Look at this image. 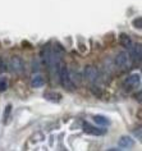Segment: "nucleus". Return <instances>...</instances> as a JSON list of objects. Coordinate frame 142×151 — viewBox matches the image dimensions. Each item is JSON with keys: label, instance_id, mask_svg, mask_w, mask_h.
I'll return each mask as SVG.
<instances>
[{"label": "nucleus", "instance_id": "nucleus-1", "mask_svg": "<svg viewBox=\"0 0 142 151\" xmlns=\"http://www.w3.org/2000/svg\"><path fill=\"white\" fill-rule=\"evenodd\" d=\"M54 67H55V69H57V74L59 77L60 85L65 90H68V91H73V90L76 88V85H74V82L72 81V78H70V72L68 69V67H67V64L63 62L60 58H58V59H55Z\"/></svg>", "mask_w": 142, "mask_h": 151}, {"label": "nucleus", "instance_id": "nucleus-2", "mask_svg": "<svg viewBox=\"0 0 142 151\" xmlns=\"http://www.w3.org/2000/svg\"><path fill=\"white\" fill-rule=\"evenodd\" d=\"M131 63H132V60H131L129 54L127 51H120L117 54V56H115V65L122 70L128 69L131 67Z\"/></svg>", "mask_w": 142, "mask_h": 151}, {"label": "nucleus", "instance_id": "nucleus-3", "mask_svg": "<svg viewBox=\"0 0 142 151\" xmlns=\"http://www.w3.org/2000/svg\"><path fill=\"white\" fill-rule=\"evenodd\" d=\"M83 77L90 83H96V82H99V80H100V72L96 67L87 65L83 70Z\"/></svg>", "mask_w": 142, "mask_h": 151}, {"label": "nucleus", "instance_id": "nucleus-4", "mask_svg": "<svg viewBox=\"0 0 142 151\" xmlns=\"http://www.w3.org/2000/svg\"><path fill=\"white\" fill-rule=\"evenodd\" d=\"M9 67H10V69H12L13 73L21 74L22 72L24 70V62H23V59H22L21 56L13 55L12 58H10V60H9Z\"/></svg>", "mask_w": 142, "mask_h": 151}, {"label": "nucleus", "instance_id": "nucleus-5", "mask_svg": "<svg viewBox=\"0 0 142 151\" xmlns=\"http://www.w3.org/2000/svg\"><path fill=\"white\" fill-rule=\"evenodd\" d=\"M41 55H42L44 64L47 68H51V67L55 65V54H54V51L49 47V45H46V46L42 49V52H41Z\"/></svg>", "mask_w": 142, "mask_h": 151}, {"label": "nucleus", "instance_id": "nucleus-6", "mask_svg": "<svg viewBox=\"0 0 142 151\" xmlns=\"http://www.w3.org/2000/svg\"><path fill=\"white\" fill-rule=\"evenodd\" d=\"M129 49V58L133 62H141V58H142V47H141V44H136V45H131L128 47Z\"/></svg>", "mask_w": 142, "mask_h": 151}, {"label": "nucleus", "instance_id": "nucleus-7", "mask_svg": "<svg viewBox=\"0 0 142 151\" xmlns=\"http://www.w3.org/2000/svg\"><path fill=\"white\" fill-rule=\"evenodd\" d=\"M82 129H83L85 133L91 134V136H103L104 133H105V131H104V129L96 128V127H93L90 123H86V122L82 124Z\"/></svg>", "mask_w": 142, "mask_h": 151}, {"label": "nucleus", "instance_id": "nucleus-8", "mask_svg": "<svg viewBox=\"0 0 142 151\" xmlns=\"http://www.w3.org/2000/svg\"><path fill=\"white\" fill-rule=\"evenodd\" d=\"M141 83V74L140 73H133L128 76L124 81V85L128 86V87H137Z\"/></svg>", "mask_w": 142, "mask_h": 151}, {"label": "nucleus", "instance_id": "nucleus-9", "mask_svg": "<svg viewBox=\"0 0 142 151\" xmlns=\"http://www.w3.org/2000/svg\"><path fill=\"white\" fill-rule=\"evenodd\" d=\"M118 145L120 147H123V149H129V147H132L134 145V141H133V138L129 137V136H123V137L119 138Z\"/></svg>", "mask_w": 142, "mask_h": 151}, {"label": "nucleus", "instance_id": "nucleus-10", "mask_svg": "<svg viewBox=\"0 0 142 151\" xmlns=\"http://www.w3.org/2000/svg\"><path fill=\"white\" fill-rule=\"evenodd\" d=\"M44 85H45V80H44L42 76H41V74L33 76V78L31 81V86L33 88H40V87H42Z\"/></svg>", "mask_w": 142, "mask_h": 151}, {"label": "nucleus", "instance_id": "nucleus-11", "mask_svg": "<svg viewBox=\"0 0 142 151\" xmlns=\"http://www.w3.org/2000/svg\"><path fill=\"white\" fill-rule=\"evenodd\" d=\"M92 119H93V122L98 124V126H101V127H106V126H109L110 124V120L108 119L106 116H104V115H93Z\"/></svg>", "mask_w": 142, "mask_h": 151}, {"label": "nucleus", "instance_id": "nucleus-12", "mask_svg": "<svg viewBox=\"0 0 142 151\" xmlns=\"http://www.w3.org/2000/svg\"><path fill=\"white\" fill-rule=\"evenodd\" d=\"M119 42H120L124 47L128 49L131 45H132V40H131V37L127 35V33H122V35L119 36Z\"/></svg>", "mask_w": 142, "mask_h": 151}, {"label": "nucleus", "instance_id": "nucleus-13", "mask_svg": "<svg viewBox=\"0 0 142 151\" xmlns=\"http://www.w3.org/2000/svg\"><path fill=\"white\" fill-rule=\"evenodd\" d=\"M10 113H12V105H6V108H5V110H4V114H3V122L4 123H8V120H9V116H10Z\"/></svg>", "mask_w": 142, "mask_h": 151}, {"label": "nucleus", "instance_id": "nucleus-14", "mask_svg": "<svg viewBox=\"0 0 142 151\" xmlns=\"http://www.w3.org/2000/svg\"><path fill=\"white\" fill-rule=\"evenodd\" d=\"M45 97H46L47 100H50V101H57V103L60 100V95H58V93H54V92L45 93Z\"/></svg>", "mask_w": 142, "mask_h": 151}, {"label": "nucleus", "instance_id": "nucleus-15", "mask_svg": "<svg viewBox=\"0 0 142 151\" xmlns=\"http://www.w3.org/2000/svg\"><path fill=\"white\" fill-rule=\"evenodd\" d=\"M8 90V80L5 77H0V92H4Z\"/></svg>", "mask_w": 142, "mask_h": 151}, {"label": "nucleus", "instance_id": "nucleus-16", "mask_svg": "<svg viewBox=\"0 0 142 151\" xmlns=\"http://www.w3.org/2000/svg\"><path fill=\"white\" fill-rule=\"evenodd\" d=\"M133 26H134V27H136V28L141 29V28H142V18H141V17L136 18V19L133 21Z\"/></svg>", "mask_w": 142, "mask_h": 151}, {"label": "nucleus", "instance_id": "nucleus-17", "mask_svg": "<svg viewBox=\"0 0 142 151\" xmlns=\"http://www.w3.org/2000/svg\"><path fill=\"white\" fill-rule=\"evenodd\" d=\"M6 70V67H5V62H3V59L0 58V73Z\"/></svg>", "mask_w": 142, "mask_h": 151}, {"label": "nucleus", "instance_id": "nucleus-18", "mask_svg": "<svg viewBox=\"0 0 142 151\" xmlns=\"http://www.w3.org/2000/svg\"><path fill=\"white\" fill-rule=\"evenodd\" d=\"M32 64H33V68H32V69H33V72H37V70H39V63H37V62H32Z\"/></svg>", "mask_w": 142, "mask_h": 151}]
</instances>
